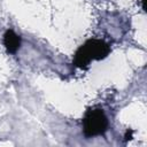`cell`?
Returning <instances> with one entry per match:
<instances>
[{"mask_svg": "<svg viewBox=\"0 0 147 147\" xmlns=\"http://www.w3.org/2000/svg\"><path fill=\"white\" fill-rule=\"evenodd\" d=\"M110 53V46L100 39H90L83 46H80L75 54L74 63L84 68L92 60H102Z\"/></svg>", "mask_w": 147, "mask_h": 147, "instance_id": "6da1fadb", "label": "cell"}, {"mask_svg": "<svg viewBox=\"0 0 147 147\" xmlns=\"http://www.w3.org/2000/svg\"><path fill=\"white\" fill-rule=\"evenodd\" d=\"M108 127V119L100 108L88 109L83 119L84 134L88 138L103 134Z\"/></svg>", "mask_w": 147, "mask_h": 147, "instance_id": "7a4b0ae2", "label": "cell"}, {"mask_svg": "<svg viewBox=\"0 0 147 147\" xmlns=\"http://www.w3.org/2000/svg\"><path fill=\"white\" fill-rule=\"evenodd\" d=\"M3 44L7 52L14 54L21 46V38L13 30H7L3 34Z\"/></svg>", "mask_w": 147, "mask_h": 147, "instance_id": "3957f363", "label": "cell"}, {"mask_svg": "<svg viewBox=\"0 0 147 147\" xmlns=\"http://www.w3.org/2000/svg\"><path fill=\"white\" fill-rule=\"evenodd\" d=\"M131 138H132V131L130 130V131L126 132V134H125V139L127 140V139H131Z\"/></svg>", "mask_w": 147, "mask_h": 147, "instance_id": "277c9868", "label": "cell"}]
</instances>
